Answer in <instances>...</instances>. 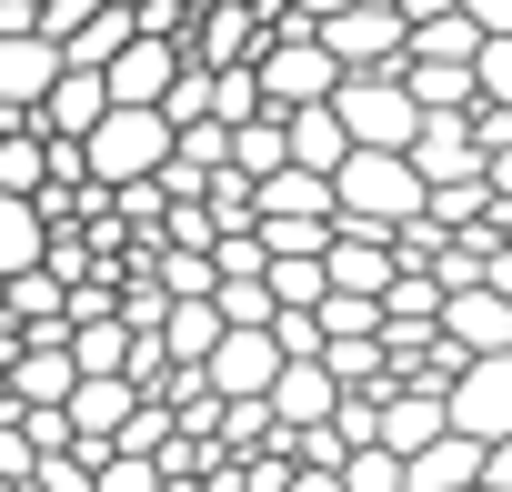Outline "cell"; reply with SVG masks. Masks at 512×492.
Segmentation results:
<instances>
[{
  "mask_svg": "<svg viewBox=\"0 0 512 492\" xmlns=\"http://www.w3.org/2000/svg\"><path fill=\"white\" fill-rule=\"evenodd\" d=\"M452 432H472L482 452L512 442V352H492V362H472V372L452 382Z\"/></svg>",
  "mask_w": 512,
  "mask_h": 492,
  "instance_id": "cell-7",
  "label": "cell"
},
{
  "mask_svg": "<svg viewBox=\"0 0 512 492\" xmlns=\"http://www.w3.org/2000/svg\"><path fill=\"white\" fill-rule=\"evenodd\" d=\"M111 111H121V101H111V71H81V61H71V81L41 101V131H51V141H91Z\"/></svg>",
  "mask_w": 512,
  "mask_h": 492,
  "instance_id": "cell-12",
  "label": "cell"
},
{
  "mask_svg": "<svg viewBox=\"0 0 512 492\" xmlns=\"http://www.w3.org/2000/svg\"><path fill=\"white\" fill-rule=\"evenodd\" d=\"M342 221H362V231H412V221H432V181L412 171V151H352L342 161Z\"/></svg>",
  "mask_w": 512,
  "mask_h": 492,
  "instance_id": "cell-1",
  "label": "cell"
},
{
  "mask_svg": "<svg viewBox=\"0 0 512 492\" xmlns=\"http://www.w3.org/2000/svg\"><path fill=\"white\" fill-rule=\"evenodd\" d=\"M262 221H342V181L332 171H272L262 181Z\"/></svg>",
  "mask_w": 512,
  "mask_h": 492,
  "instance_id": "cell-15",
  "label": "cell"
},
{
  "mask_svg": "<svg viewBox=\"0 0 512 492\" xmlns=\"http://www.w3.org/2000/svg\"><path fill=\"white\" fill-rule=\"evenodd\" d=\"M131 41H141V11H111V0H101V11H91V31L71 41V61H81V71H111Z\"/></svg>",
  "mask_w": 512,
  "mask_h": 492,
  "instance_id": "cell-20",
  "label": "cell"
},
{
  "mask_svg": "<svg viewBox=\"0 0 512 492\" xmlns=\"http://www.w3.org/2000/svg\"><path fill=\"white\" fill-rule=\"evenodd\" d=\"M282 372H292L282 322H272V332H231V342L211 352V392H221V402H272V392H282Z\"/></svg>",
  "mask_w": 512,
  "mask_h": 492,
  "instance_id": "cell-6",
  "label": "cell"
},
{
  "mask_svg": "<svg viewBox=\"0 0 512 492\" xmlns=\"http://www.w3.org/2000/svg\"><path fill=\"white\" fill-rule=\"evenodd\" d=\"M342 482H352V492H412V462L372 442V452H352V462H342Z\"/></svg>",
  "mask_w": 512,
  "mask_h": 492,
  "instance_id": "cell-21",
  "label": "cell"
},
{
  "mask_svg": "<svg viewBox=\"0 0 512 492\" xmlns=\"http://www.w3.org/2000/svg\"><path fill=\"white\" fill-rule=\"evenodd\" d=\"M412 262H402V241L392 231H362V221H342L332 231V292H362V302H392V282H402Z\"/></svg>",
  "mask_w": 512,
  "mask_h": 492,
  "instance_id": "cell-8",
  "label": "cell"
},
{
  "mask_svg": "<svg viewBox=\"0 0 512 492\" xmlns=\"http://www.w3.org/2000/svg\"><path fill=\"white\" fill-rule=\"evenodd\" d=\"M322 41L342 51V71H402L412 61V11H402V0H352Z\"/></svg>",
  "mask_w": 512,
  "mask_h": 492,
  "instance_id": "cell-4",
  "label": "cell"
},
{
  "mask_svg": "<svg viewBox=\"0 0 512 492\" xmlns=\"http://www.w3.org/2000/svg\"><path fill=\"white\" fill-rule=\"evenodd\" d=\"M402 81H412V101H422L432 121H452V111L482 101V71H472V61H402Z\"/></svg>",
  "mask_w": 512,
  "mask_h": 492,
  "instance_id": "cell-18",
  "label": "cell"
},
{
  "mask_svg": "<svg viewBox=\"0 0 512 492\" xmlns=\"http://www.w3.org/2000/svg\"><path fill=\"white\" fill-rule=\"evenodd\" d=\"M111 11H151V0H111Z\"/></svg>",
  "mask_w": 512,
  "mask_h": 492,
  "instance_id": "cell-27",
  "label": "cell"
},
{
  "mask_svg": "<svg viewBox=\"0 0 512 492\" xmlns=\"http://www.w3.org/2000/svg\"><path fill=\"white\" fill-rule=\"evenodd\" d=\"M472 141L502 161V151H512V111H502V101H472Z\"/></svg>",
  "mask_w": 512,
  "mask_h": 492,
  "instance_id": "cell-23",
  "label": "cell"
},
{
  "mask_svg": "<svg viewBox=\"0 0 512 492\" xmlns=\"http://www.w3.org/2000/svg\"><path fill=\"white\" fill-rule=\"evenodd\" d=\"M181 71H191V41H151V31H141V41L111 61V101H121V111H161V101L181 91Z\"/></svg>",
  "mask_w": 512,
  "mask_h": 492,
  "instance_id": "cell-10",
  "label": "cell"
},
{
  "mask_svg": "<svg viewBox=\"0 0 512 492\" xmlns=\"http://www.w3.org/2000/svg\"><path fill=\"white\" fill-rule=\"evenodd\" d=\"M492 482V452L472 432H442L432 452H412V492H482Z\"/></svg>",
  "mask_w": 512,
  "mask_h": 492,
  "instance_id": "cell-16",
  "label": "cell"
},
{
  "mask_svg": "<svg viewBox=\"0 0 512 492\" xmlns=\"http://www.w3.org/2000/svg\"><path fill=\"white\" fill-rule=\"evenodd\" d=\"M472 21H482L492 41H512V0H472Z\"/></svg>",
  "mask_w": 512,
  "mask_h": 492,
  "instance_id": "cell-25",
  "label": "cell"
},
{
  "mask_svg": "<svg viewBox=\"0 0 512 492\" xmlns=\"http://www.w3.org/2000/svg\"><path fill=\"white\" fill-rule=\"evenodd\" d=\"M292 161L342 181V161H352V131H342V111H332V101H322V111H292Z\"/></svg>",
  "mask_w": 512,
  "mask_h": 492,
  "instance_id": "cell-19",
  "label": "cell"
},
{
  "mask_svg": "<svg viewBox=\"0 0 512 492\" xmlns=\"http://www.w3.org/2000/svg\"><path fill=\"white\" fill-rule=\"evenodd\" d=\"M181 161V131H171V111H111L101 131H91V171L111 181V191H131V181H161Z\"/></svg>",
  "mask_w": 512,
  "mask_h": 492,
  "instance_id": "cell-3",
  "label": "cell"
},
{
  "mask_svg": "<svg viewBox=\"0 0 512 492\" xmlns=\"http://www.w3.org/2000/svg\"><path fill=\"white\" fill-rule=\"evenodd\" d=\"M482 492H492V482H482Z\"/></svg>",
  "mask_w": 512,
  "mask_h": 492,
  "instance_id": "cell-28",
  "label": "cell"
},
{
  "mask_svg": "<svg viewBox=\"0 0 512 492\" xmlns=\"http://www.w3.org/2000/svg\"><path fill=\"white\" fill-rule=\"evenodd\" d=\"M332 111H342L352 151H412V141H422V121H432V111L412 101V81H402V71H352Z\"/></svg>",
  "mask_w": 512,
  "mask_h": 492,
  "instance_id": "cell-2",
  "label": "cell"
},
{
  "mask_svg": "<svg viewBox=\"0 0 512 492\" xmlns=\"http://www.w3.org/2000/svg\"><path fill=\"white\" fill-rule=\"evenodd\" d=\"M442 332H452L472 362H492V352H512V302H502L492 282H482V292H452V302H442Z\"/></svg>",
  "mask_w": 512,
  "mask_h": 492,
  "instance_id": "cell-14",
  "label": "cell"
},
{
  "mask_svg": "<svg viewBox=\"0 0 512 492\" xmlns=\"http://www.w3.org/2000/svg\"><path fill=\"white\" fill-rule=\"evenodd\" d=\"M482 101H502V111H512V41H492V51H482Z\"/></svg>",
  "mask_w": 512,
  "mask_h": 492,
  "instance_id": "cell-24",
  "label": "cell"
},
{
  "mask_svg": "<svg viewBox=\"0 0 512 492\" xmlns=\"http://www.w3.org/2000/svg\"><path fill=\"white\" fill-rule=\"evenodd\" d=\"M342 372L332 362H292L282 372V392H272V412H282V432H322V422H342Z\"/></svg>",
  "mask_w": 512,
  "mask_h": 492,
  "instance_id": "cell-13",
  "label": "cell"
},
{
  "mask_svg": "<svg viewBox=\"0 0 512 492\" xmlns=\"http://www.w3.org/2000/svg\"><path fill=\"white\" fill-rule=\"evenodd\" d=\"M342 51L332 41H272V61H262V91H272V111H322V101H342Z\"/></svg>",
  "mask_w": 512,
  "mask_h": 492,
  "instance_id": "cell-5",
  "label": "cell"
},
{
  "mask_svg": "<svg viewBox=\"0 0 512 492\" xmlns=\"http://www.w3.org/2000/svg\"><path fill=\"white\" fill-rule=\"evenodd\" d=\"M51 211L41 201H0V282H21V272H51Z\"/></svg>",
  "mask_w": 512,
  "mask_h": 492,
  "instance_id": "cell-17",
  "label": "cell"
},
{
  "mask_svg": "<svg viewBox=\"0 0 512 492\" xmlns=\"http://www.w3.org/2000/svg\"><path fill=\"white\" fill-rule=\"evenodd\" d=\"M412 171H422L432 191H452V181H482V171H492V151L472 141V111H452V121H422V141H412Z\"/></svg>",
  "mask_w": 512,
  "mask_h": 492,
  "instance_id": "cell-11",
  "label": "cell"
},
{
  "mask_svg": "<svg viewBox=\"0 0 512 492\" xmlns=\"http://www.w3.org/2000/svg\"><path fill=\"white\" fill-rule=\"evenodd\" d=\"M101 492H171V472L141 462V452H111V462H101Z\"/></svg>",
  "mask_w": 512,
  "mask_h": 492,
  "instance_id": "cell-22",
  "label": "cell"
},
{
  "mask_svg": "<svg viewBox=\"0 0 512 492\" xmlns=\"http://www.w3.org/2000/svg\"><path fill=\"white\" fill-rule=\"evenodd\" d=\"M0 362H11V402L21 412H71V392L91 382L71 342H21V352H0Z\"/></svg>",
  "mask_w": 512,
  "mask_h": 492,
  "instance_id": "cell-9",
  "label": "cell"
},
{
  "mask_svg": "<svg viewBox=\"0 0 512 492\" xmlns=\"http://www.w3.org/2000/svg\"><path fill=\"white\" fill-rule=\"evenodd\" d=\"M492 492H512V442H502V452H492Z\"/></svg>",
  "mask_w": 512,
  "mask_h": 492,
  "instance_id": "cell-26",
  "label": "cell"
}]
</instances>
